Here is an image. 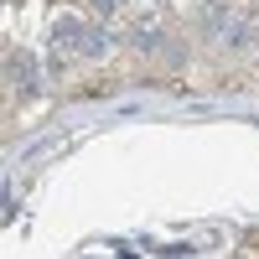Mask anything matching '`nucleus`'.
Here are the masks:
<instances>
[{"mask_svg":"<svg viewBox=\"0 0 259 259\" xmlns=\"http://www.w3.org/2000/svg\"><path fill=\"white\" fill-rule=\"evenodd\" d=\"M57 47H73V52H83V57H94V52L104 47V36H99L94 26H78V21H62V26H57Z\"/></svg>","mask_w":259,"mask_h":259,"instance_id":"1","label":"nucleus"}]
</instances>
